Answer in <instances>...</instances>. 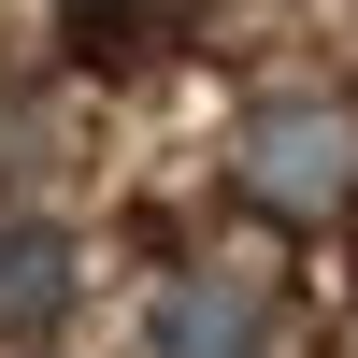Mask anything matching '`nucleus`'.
<instances>
[{
  "label": "nucleus",
  "instance_id": "nucleus-1",
  "mask_svg": "<svg viewBox=\"0 0 358 358\" xmlns=\"http://www.w3.org/2000/svg\"><path fill=\"white\" fill-rule=\"evenodd\" d=\"M229 172H244V201H273V215H344L358 201V115L344 101H258L244 143H229Z\"/></svg>",
  "mask_w": 358,
  "mask_h": 358
},
{
  "label": "nucleus",
  "instance_id": "nucleus-2",
  "mask_svg": "<svg viewBox=\"0 0 358 358\" xmlns=\"http://www.w3.org/2000/svg\"><path fill=\"white\" fill-rule=\"evenodd\" d=\"M158 358H273V287L258 273H172Z\"/></svg>",
  "mask_w": 358,
  "mask_h": 358
},
{
  "label": "nucleus",
  "instance_id": "nucleus-3",
  "mask_svg": "<svg viewBox=\"0 0 358 358\" xmlns=\"http://www.w3.org/2000/svg\"><path fill=\"white\" fill-rule=\"evenodd\" d=\"M57 315H72V229L15 215V229H0V344L57 330Z\"/></svg>",
  "mask_w": 358,
  "mask_h": 358
},
{
  "label": "nucleus",
  "instance_id": "nucleus-4",
  "mask_svg": "<svg viewBox=\"0 0 358 358\" xmlns=\"http://www.w3.org/2000/svg\"><path fill=\"white\" fill-rule=\"evenodd\" d=\"M129 15H143V0H57V29H72L86 57H115V43H129Z\"/></svg>",
  "mask_w": 358,
  "mask_h": 358
}]
</instances>
